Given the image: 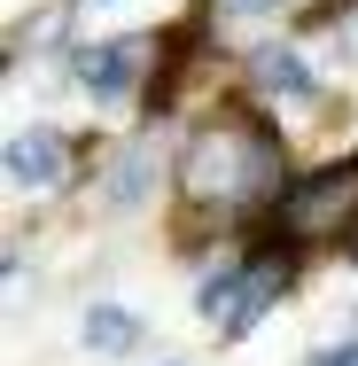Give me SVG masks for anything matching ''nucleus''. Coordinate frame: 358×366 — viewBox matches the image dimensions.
I'll return each mask as SVG.
<instances>
[{
	"mask_svg": "<svg viewBox=\"0 0 358 366\" xmlns=\"http://www.w3.org/2000/svg\"><path fill=\"white\" fill-rule=\"evenodd\" d=\"M63 179H71V141L55 125H31L8 141V187L16 195H55Z\"/></svg>",
	"mask_w": 358,
	"mask_h": 366,
	"instance_id": "obj_2",
	"label": "nucleus"
},
{
	"mask_svg": "<svg viewBox=\"0 0 358 366\" xmlns=\"http://www.w3.org/2000/svg\"><path fill=\"white\" fill-rule=\"evenodd\" d=\"M281 289H288L281 265H249V289H242V304L226 312V327H218V335H226V343H242V335H249V327H257V320L281 304Z\"/></svg>",
	"mask_w": 358,
	"mask_h": 366,
	"instance_id": "obj_6",
	"label": "nucleus"
},
{
	"mask_svg": "<svg viewBox=\"0 0 358 366\" xmlns=\"http://www.w3.org/2000/svg\"><path fill=\"white\" fill-rule=\"evenodd\" d=\"M218 8H234V16H265V8H281V0H218Z\"/></svg>",
	"mask_w": 358,
	"mask_h": 366,
	"instance_id": "obj_8",
	"label": "nucleus"
},
{
	"mask_svg": "<svg viewBox=\"0 0 358 366\" xmlns=\"http://www.w3.org/2000/svg\"><path fill=\"white\" fill-rule=\"evenodd\" d=\"M101 195H109L117 211H133V203H141V195H148V148H125V156H117V172H109V187H101Z\"/></svg>",
	"mask_w": 358,
	"mask_h": 366,
	"instance_id": "obj_7",
	"label": "nucleus"
},
{
	"mask_svg": "<svg viewBox=\"0 0 358 366\" xmlns=\"http://www.w3.org/2000/svg\"><path fill=\"white\" fill-rule=\"evenodd\" d=\"M78 335H86V351H94V359H125V351H141V312H125V304L94 296V304H86V320H78Z\"/></svg>",
	"mask_w": 358,
	"mask_h": 366,
	"instance_id": "obj_5",
	"label": "nucleus"
},
{
	"mask_svg": "<svg viewBox=\"0 0 358 366\" xmlns=\"http://www.w3.org/2000/svg\"><path fill=\"white\" fill-rule=\"evenodd\" d=\"M141 63H148V39H94V47H78V55H71L78 86H86L94 102H125L133 78H141Z\"/></svg>",
	"mask_w": 358,
	"mask_h": 366,
	"instance_id": "obj_3",
	"label": "nucleus"
},
{
	"mask_svg": "<svg viewBox=\"0 0 358 366\" xmlns=\"http://www.w3.org/2000/svg\"><path fill=\"white\" fill-rule=\"evenodd\" d=\"M171 366H179V359H171Z\"/></svg>",
	"mask_w": 358,
	"mask_h": 366,
	"instance_id": "obj_9",
	"label": "nucleus"
},
{
	"mask_svg": "<svg viewBox=\"0 0 358 366\" xmlns=\"http://www.w3.org/2000/svg\"><path fill=\"white\" fill-rule=\"evenodd\" d=\"M249 78H257L265 94H281V102H319V71H312L296 47H281V39H257V47H249Z\"/></svg>",
	"mask_w": 358,
	"mask_h": 366,
	"instance_id": "obj_4",
	"label": "nucleus"
},
{
	"mask_svg": "<svg viewBox=\"0 0 358 366\" xmlns=\"http://www.w3.org/2000/svg\"><path fill=\"white\" fill-rule=\"evenodd\" d=\"M288 179V156L265 125H226V133H203L187 148V195L203 203H242V195H265Z\"/></svg>",
	"mask_w": 358,
	"mask_h": 366,
	"instance_id": "obj_1",
	"label": "nucleus"
}]
</instances>
